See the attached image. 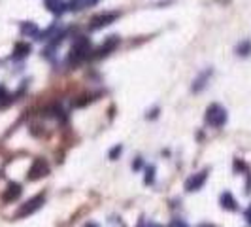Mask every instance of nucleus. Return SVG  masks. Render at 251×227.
Wrapping results in <instances>:
<instances>
[{"mask_svg":"<svg viewBox=\"0 0 251 227\" xmlns=\"http://www.w3.org/2000/svg\"><path fill=\"white\" fill-rule=\"evenodd\" d=\"M91 53V44L85 36H77L72 44V50L68 55V63L70 64H79L81 61H85Z\"/></svg>","mask_w":251,"mask_h":227,"instance_id":"obj_1","label":"nucleus"},{"mask_svg":"<svg viewBox=\"0 0 251 227\" xmlns=\"http://www.w3.org/2000/svg\"><path fill=\"white\" fill-rule=\"evenodd\" d=\"M226 119H228V115H226V110L221 104H210L208 106V110H206V123L210 127L219 129V127L225 125Z\"/></svg>","mask_w":251,"mask_h":227,"instance_id":"obj_2","label":"nucleus"},{"mask_svg":"<svg viewBox=\"0 0 251 227\" xmlns=\"http://www.w3.org/2000/svg\"><path fill=\"white\" fill-rule=\"evenodd\" d=\"M46 202V197L40 193V195H36V197H32L30 201H26L21 208H19V212H17V218H26V216L34 214L36 210H40L42 208V204Z\"/></svg>","mask_w":251,"mask_h":227,"instance_id":"obj_3","label":"nucleus"},{"mask_svg":"<svg viewBox=\"0 0 251 227\" xmlns=\"http://www.w3.org/2000/svg\"><path fill=\"white\" fill-rule=\"evenodd\" d=\"M46 174H50V165L46 163L44 159H34L32 167L28 169L26 178L28 180H40V178H44Z\"/></svg>","mask_w":251,"mask_h":227,"instance_id":"obj_4","label":"nucleus"},{"mask_svg":"<svg viewBox=\"0 0 251 227\" xmlns=\"http://www.w3.org/2000/svg\"><path fill=\"white\" fill-rule=\"evenodd\" d=\"M206 178H208V170H202V172H197L191 178H187L185 182V189L187 191H199V189L206 184Z\"/></svg>","mask_w":251,"mask_h":227,"instance_id":"obj_5","label":"nucleus"},{"mask_svg":"<svg viewBox=\"0 0 251 227\" xmlns=\"http://www.w3.org/2000/svg\"><path fill=\"white\" fill-rule=\"evenodd\" d=\"M117 19V13L112 12V13H102V15H99V17H95L93 21H91V28L93 30H97V28H102V27L110 25V23H113Z\"/></svg>","mask_w":251,"mask_h":227,"instance_id":"obj_6","label":"nucleus"},{"mask_svg":"<svg viewBox=\"0 0 251 227\" xmlns=\"http://www.w3.org/2000/svg\"><path fill=\"white\" fill-rule=\"evenodd\" d=\"M212 74H214V70L212 68H208V70H204L195 82H193V91L195 93H201L202 89L208 85V82H210V78H212Z\"/></svg>","mask_w":251,"mask_h":227,"instance_id":"obj_7","label":"nucleus"},{"mask_svg":"<svg viewBox=\"0 0 251 227\" xmlns=\"http://www.w3.org/2000/svg\"><path fill=\"white\" fill-rule=\"evenodd\" d=\"M21 186L19 184H15V182H12L10 186H8V189L4 191V195H2V201L4 202H12L15 201V199H19L21 197Z\"/></svg>","mask_w":251,"mask_h":227,"instance_id":"obj_8","label":"nucleus"},{"mask_svg":"<svg viewBox=\"0 0 251 227\" xmlns=\"http://www.w3.org/2000/svg\"><path fill=\"white\" fill-rule=\"evenodd\" d=\"M221 206L225 208V210H238V202H236V199L230 195V191H225L223 195H221Z\"/></svg>","mask_w":251,"mask_h":227,"instance_id":"obj_9","label":"nucleus"},{"mask_svg":"<svg viewBox=\"0 0 251 227\" xmlns=\"http://www.w3.org/2000/svg\"><path fill=\"white\" fill-rule=\"evenodd\" d=\"M236 53H238L240 57L251 55V40H242L238 46H236Z\"/></svg>","mask_w":251,"mask_h":227,"instance_id":"obj_10","label":"nucleus"},{"mask_svg":"<svg viewBox=\"0 0 251 227\" xmlns=\"http://www.w3.org/2000/svg\"><path fill=\"white\" fill-rule=\"evenodd\" d=\"M26 53H30V46L28 44H17L15 51H13V57H25Z\"/></svg>","mask_w":251,"mask_h":227,"instance_id":"obj_11","label":"nucleus"},{"mask_svg":"<svg viewBox=\"0 0 251 227\" xmlns=\"http://www.w3.org/2000/svg\"><path fill=\"white\" fill-rule=\"evenodd\" d=\"M23 34H30V36H40L38 28L34 23H23Z\"/></svg>","mask_w":251,"mask_h":227,"instance_id":"obj_12","label":"nucleus"},{"mask_svg":"<svg viewBox=\"0 0 251 227\" xmlns=\"http://www.w3.org/2000/svg\"><path fill=\"white\" fill-rule=\"evenodd\" d=\"M144 182H146L148 186L155 182V167H148V169H146V180H144Z\"/></svg>","mask_w":251,"mask_h":227,"instance_id":"obj_13","label":"nucleus"},{"mask_svg":"<svg viewBox=\"0 0 251 227\" xmlns=\"http://www.w3.org/2000/svg\"><path fill=\"white\" fill-rule=\"evenodd\" d=\"M121 151H123V146H121V144H117V146L110 151V159H117V155H121Z\"/></svg>","mask_w":251,"mask_h":227,"instance_id":"obj_14","label":"nucleus"},{"mask_svg":"<svg viewBox=\"0 0 251 227\" xmlns=\"http://www.w3.org/2000/svg\"><path fill=\"white\" fill-rule=\"evenodd\" d=\"M168 227H189L185 222H181V220H172L170 224H168Z\"/></svg>","mask_w":251,"mask_h":227,"instance_id":"obj_15","label":"nucleus"},{"mask_svg":"<svg viewBox=\"0 0 251 227\" xmlns=\"http://www.w3.org/2000/svg\"><path fill=\"white\" fill-rule=\"evenodd\" d=\"M244 216H246V220H248V224H250V226H251V204H250V206H248V210H246V214H244Z\"/></svg>","mask_w":251,"mask_h":227,"instance_id":"obj_16","label":"nucleus"},{"mask_svg":"<svg viewBox=\"0 0 251 227\" xmlns=\"http://www.w3.org/2000/svg\"><path fill=\"white\" fill-rule=\"evenodd\" d=\"M140 167H142V161H140V159L136 161V163H132V169H134V170H138Z\"/></svg>","mask_w":251,"mask_h":227,"instance_id":"obj_17","label":"nucleus"},{"mask_svg":"<svg viewBox=\"0 0 251 227\" xmlns=\"http://www.w3.org/2000/svg\"><path fill=\"white\" fill-rule=\"evenodd\" d=\"M83 227H99V226H97V224H93V222H89V224H85Z\"/></svg>","mask_w":251,"mask_h":227,"instance_id":"obj_18","label":"nucleus"},{"mask_svg":"<svg viewBox=\"0 0 251 227\" xmlns=\"http://www.w3.org/2000/svg\"><path fill=\"white\" fill-rule=\"evenodd\" d=\"M146 227H161V226H159V224H153V222H150V224H148Z\"/></svg>","mask_w":251,"mask_h":227,"instance_id":"obj_19","label":"nucleus"},{"mask_svg":"<svg viewBox=\"0 0 251 227\" xmlns=\"http://www.w3.org/2000/svg\"><path fill=\"white\" fill-rule=\"evenodd\" d=\"M199 227H215V226H212V224H202V226H199Z\"/></svg>","mask_w":251,"mask_h":227,"instance_id":"obj_20","label":"nucleus"}]
</instances>
